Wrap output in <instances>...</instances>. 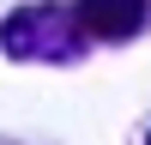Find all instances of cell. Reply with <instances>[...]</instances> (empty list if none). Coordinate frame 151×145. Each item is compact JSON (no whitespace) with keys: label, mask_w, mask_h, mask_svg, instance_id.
Wrapping results in <instances>:
<instances>
[{"label":"cell","mask_w":151,"mask_h":145,"mask_svg":"<svg viewBox=\"0 0 151 145\" xmlns=\"http://www.w3.org/2000/svg\"><path fill=\"white\" fill-rule=\"evenodd\" d=\"M0 48L12 60H73L85 48V30H79V12L73 6H18L6 24H0Z\"/></svg>","instance_id":"6da1fadb"},{"label":"cell","mask_w":151,"mask_h":145,"mask_svg":"<svg viewBox=\"0 0 151 145\" xmlns=\"http://www.w3.org/2000/svg\"><path fill=\"white\" fill-rule=\"evenodd\" d=\"M73 12H79V30L97 42H121L151 24V0H79Z\"/></svg>","instance_id":"7a4b0ae2"},{"label":"cell","mask_w":151,"mask_h":145,"mask_svg":"<svg viewBox=\"0 0 151 145\" xmlns=\"http://www.w3.org/2000/svg\"><path fill=\"white\" fill-rule=\"evenodd\" d=\"M145 145H151V139H145Z\"/></svg>","instance_id":"3957f363"}]
</instances>
